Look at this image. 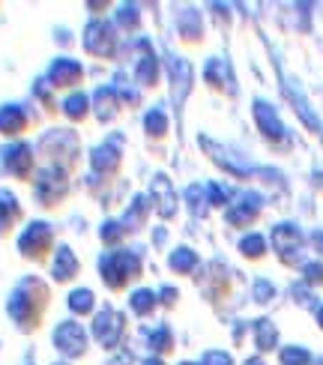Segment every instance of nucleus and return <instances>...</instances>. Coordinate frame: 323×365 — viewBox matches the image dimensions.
Masks as SVG:
<instances>
[{
	"label": "nucleus",
	"instance_id": "obj_19",
	"mask_svg": "<svg viewBox=\"0 0 323 365\" xmlns=\"http://www.w3.org/2000/svg\"><path fill=\"white\" fill-rule=\"evenodd\" d=\"M69 309H72L75 314L90 312V309H93V294L84 291V287H81V291H72V294H69Z\"/></svg>",
	"mask_w": 323,
	"mask_h": 365
},
{
	"label": "nucleus",
	"instance_id": "obj_17",
	"mask_svg": "<svg viewBox=\"0 0 323 365\" xmlns=\"http://www.w3.org/2000/svg\"><path fill=\"white\" fill-rule=\"evenodd\" d=\"M207 81L210 84H222V87L230 84V75H227V63H225V60H210V63H207Z\"/></svg>",
	"mask_w": 323,
	"mask_h": 365
},
{
	"label": "nucleus",
	"instance_id": "obj_2",
	"mask_svg": "<svg viewBox=\"0 0 323 365\" xmlns=\"http://www.w3.org/2000/svg\"><path fill=\"white\" fill-rule=\"evenodd\" d=\"M34 147L24 144V141H12L0 150V168L4 174L15 177V180H27L34 174Z\"/></svg>",
	"mask_w": 323,
	"mask_h": 365
},
{
	"label": "nucleus",
	"instance_id": "obj_22",
	"mask_svg": "<svg viewBox=\"0 0 323 365\" xmlns=\"http://www.w3.org/2000/svg\"><path fill=\"white\" fill-rule=\"evenodd\" d=\"M240 249L249 255V257H257V255H264V237H257V234H252V237H245L242 242H240Z\"/></svg>",
	"mask_w": 323,
	"mask_h": 365
},
{
	"label": "nucleus",
	"instance_id": "obj_3",
	"mask_svg": "<svg viewBox=\"0 0 323 365\" xmlns=\"http://www.w3.org/2000/svg\"><path fill=\"white\" fill-rule=\"evenodd\" d=\"M48 249H51V225L30 222L19 234V252H21V257H27V261H42Z\"/></svg>",
	"mask_w": 323,
	"mask_h": 365
},
{
	"label": "nucleus",
	"instance_id": "obj_31",
	"mask_svg": "<svg viewBox=\"0 0 323 365\" xmlns=\"http://www.w3.org/2000/svg\"><path fill=\"white\" fill-rule=\"evenodd\" d=\"M305 279H309V282H323V267L320 264L305 267Z\"/></svg>",
	"mask_w": 323,
	"mask_h": 365
},
{
	"label": "nucleus",
	"instance_id": "obj_13",
	"mask_svg": "<svg viewBox=\"0 0 323 365\" xmlns=\"http://www.w3.org/2000/svg\"><path fill=\"white\" fill-rule=\"evenodd\" d=\"M255 117H257V126L264 129V132L270 135V138L279 141L282 135H284V126H282V120L275 117L272 105H267V102H257V105H255Z\"/></svg>",
	"mask_w": 323,
	"mask_h": 365
},
{
	"label": "nucleus",
	"instance_id": "obj_27",
	"mask_svg": "<svg viewBox=\"0 0 323 365\" xmlns=\"http://www.w3.org/2000/svg\"><path fill=\"white\" fill-rule=\"evenodd\" d=\"M165 126H168V120H165L162 111H153V114L147 117V132H150V135H162Z\"/></svg>",
	"mask_w": 323,
	"mask_h": 365
},
{
	"label": "nucleus",
	"instance_id": "obj_4",
	"mask_svg": "<svg viewBox=\"0 0 323 365\" xmlns=\"http://www.w3.org/2000/svg\"><path fill=\"white\" fill-rule=\"evenodd\" d=\"M34 195L39 197L42 207H57L60 197L66 195V177L60 168H42L39 177H36V186H34Z\"/></svg>",
	"mask_w": 323,
	"mask_h": 365
},
{
	"label": "nucleus",
	"instance_id": "obj_37",
	"mask_svg": "<svg viewBox=\"0 0 323 365\" xmlns=\"http://www.w3.org/2000/svg\"><path fill=\"white\" fill-rule=\"evenodd\" d=\"M317 321H320V327H323V309H320V314H317Z\"/></svg>",
	"mask_w": 323,
	"mask_h": 365
},
{
	"label": "nucleus",
	"instance_id": "obj_30",
	"mask_svg": "<svg viewBox=\"0 0 323 365\" xmlns=\"http://www.w3.org/2000/svg\"><path fill=\"white\" fill-rule=\"evenodd\" d=\"M204 365H234V362H230V356L222 354V351H210V354L204 356Z\"/></svg>",
	"mask_w": 323,
	"mask_h": 365
},
{
	"label": "nucleus",
	"instance_id": "obj_28",
	"mask_svg": "<svg viewBox=\"0 0 323 365\" xmlns=\"http://www.w3.org/2000/svg\"><path fill=\"white\" fill-rule=\"evenodd\" d=\"M138 75H141L144 84H153V78H156V60H153L150 54L141 60V72H138Z\"/></svg>",
	"mask_w": 323,
	"mask_h": 365
},
{
	"label": "nucleus",
	"instance_id": "obj_8",
	"mask_svg": "<svg viewBox=\"0 0 323 365\" xmlns=\"http://www.w3.org/2000/svg\"><path fill=\"white\" fill-rule=\"evenodd\" d=\"M120 332H123V314L114 312V309H105L96 314V321H93V336L105 344V347H111L117 339H120Z\"/></svg>",
	"mask_w": 323,
	"mask_h": 365
},
{
	"label": "nucleus",
	"instance_id": "obj_36",
	"mask_svg": "<svg viewBox=\"0 0 323 365\" xmlns=\"http://www.w3.org/2000/svg\"><path fill=\"white\" fill-rule=\"evenodd\" d=\"M245 365H264V362H260V359H249V362H245Z\"/></svg>",
	"mask_w": 323,
	"mask_h": 365
},
{
	"label": "nucleus",
	"instance_id": "obj_38",
	"mask_svg": "<svg viewBox=\"0 0 323 365\" xmlns=\"http://www.w3.org/2000/svg\"><path fill=\"white\" fill-rule=\"evenodd\" d=\"M183 365H192V362H183Z\"/></svg>",
	"mask_w": 323,
	"mask_h": 365
},
{
	"label": "nucleus",
	"instance_id": "obj_1",
	"mask_svg": "<svg viewBox=\"0 0 323 365\" xmlns=\"http://www.w3.org/2000/svg\"><path fill=\"white\" fill-rule=\"evenodd\" d=\"M45 299H48V291L39 279H21L19 287L9 294L6 302V314L12 317V324L30 332L34 327H39V314L45 309Z\"/></svg>",
	"mask_w": 323,
	"mask_h": 365
},
{
	"label": "nucleus",
	"instance_id": "obj_5",
	"mask_svg": "<svg viewBox=\"0 0 323 365\" xmlns=\"http://www.w3.org/2000/svg\"><path fill=\"white\" fill-rule=\"evenodd\" d=\"M138 269H141V264H138V257L132 252H114L108 255L102 261V272H105V282L111 287H120L126 279L138 276Z\"/></svg>",
	"mask_w": 323,
	"mask_h": 365
},
{
	"label": "nucleus",
	"instance_id": "obj_7",
	"mask_svg": "<svg viewBox=\"0 0 323 365\" xmlns=\"http://www.w3.org/2000/svg\"><path fill=\"white\" fill-rule=\"evenodd\" d=\"M30 126V117L24 111V105H0V135H6V138H19L21 132H27Z\"/></svg>",
	"mask_w": 323,
	"mask_h": 365
},
{
	"label": "nucleus",
	"instance_id": "obj_18",
	"mask_svg": "<svg viewBox=\"0 0 323 365\" xmlns=\"http://www.w3.org/2000/svg\"><path fill=\"white\" fill-rule=\"evenodd\" d=\"M255 339H257V347L260 351H270V347H275V327L270 321H257L255 327Z\"/></svg>",
	"mask_w": 323,
	"mask_h": 365
},
{
	"label": "nucleus",
	"instance_id": "obj_11",
	"mask_svg": "<svg viewBox=\"0 0 323 365\" xmlns=\"http://www.w3.org/2000/svg\"><path fill=\"white\" fill-rule=\"evenodd\" d=\"M114 30H111V24H105V21H96V24H90L87 27V48L93 51V54H102V57H108L114 51Z\"/></svg>",
	"mask_w": 323,
	"mask_h": 365
},
{
	"label": "nucleus",
	"instance_id": "obj_23",
	"mask_svg": "<svg viewBox=\"0 0 323 365\" xmlns=\"http://www.w3.org/2000/svg\"><path fill=\"white\" fill-rule=\"evenodd\" d=\"M282 362L284 365H309V354H305L302 347H287V351H282Z\"/></svg>",
	"mask_w": 323,
	"mask_h": 365
},
{
	"label": "nucleus",
	"instance_id": "obj_34",
	"mask_svg": "<svg viewBox=\"0 0 323 365\" xmlns=\"http://www.w3.org/2000/svg\"><path fill=\"white\" fill-rule=\"evenodd\" d=\"M120 21H123V24H126V27H132V24H135V15H132V9H129V6H126V9H123V12H120Z\"/></svg>",
	"mask_w": 323,
	"mask_h": 365
},
{
	"label": "nucleus",
	"instance_id": "obj_24",
	"mask_svg": "<svg viewBox=\"0 0 323 365\" xmlns=\"http://www.w3.org/2000/svg\"><path fill=\"white\" fill-rule=\"evenodd\" d=\"M132 309H135L138 314H147V312L153 309V294H150V291H138V294H132Z\"/></svg>",
	"mask_w": 323,
	"mask_h": 365
},
{
	"label": "nucleus",
	"instance_id": "obj_10",
	"mask_svg": "<svg viewBox=\"0 0 323 365\" xmlns=\"http://www.w3.org/2000/svg\"><path fill=\"white\" fill-rule=\"evenodd\" d=\"M81 66L75 63V60H54L51 63V69H48V81L54 84V87H75L81 81Z\"/></svg>",
	"mask_w": 323,
	"mask_h": 365
},
{
	"label": "nucleus",
	"instance_id": "obj_32",
	"mask_svg": "<svg viewBox=\"0 0 323 365\" xmlns=\"http://www.w3.org/2000/svg\"><path fill=\"white\" fill-rule=\"evenodd\" d=\"M255 297H257L260 302H267V299L272 297V287H270L267 282H257V287H255Z\"/></svg>",
	"mask_w": 323,
	"mask_h": 365
},
{
	"label": "nucleus",
	"instance_id": "obj_6",
	"mask_svg": "<svg viewBox=\"0 0 323 365\" xmlns=\"http://www.w3.org/2000/svg\"><path fill=\"white\" fill-rule=\"evenodd\" d=\"M84 329L81 324L75 321H63L57 329H54V347L57 351H63L66 356H81L84 354Z\"/></svg>",
	"mask_w": 323,
	"mask_h": 365
},
{
	"label": "nucleus",
	"instance_id": "obj_16",
	"mask_svg": "<svg viewBox=\"0 0 323 365\" xmlns=\"http://www.w3.org/2000/svg\"><path fill=\"white\" fill-rule=\"evenodd\" d=\"M153 195H156V201H159V212H162V216H174V195H171V182H168L165 177H159L156 182H153Z\"/></svg>",
	"mask_w": 323,
	"mask_h": 365
},
{
	"label": "nucleus",
	"instance_id": "obj_26",
	"mask_svg": "<svg viewBox=\"0 0 323 365\" xmlns=\"http://www.w3.org/2000/svg\"><path fill=\"white\" fill-rule=\"evenodd\" d=\"M150 347L153 351H171V332L168 329H156L150 339Z\"/></svg>",
	"mask_w": 323,
	"mask_h": 365
},
{
	"label": "nucleus",
	"instance_id": "obj_33",
	"mask_svg": "<svg viewBox=\"0 0 323 365\" xmlns=\"http://www.w3.org/2000/svg\"><path fill=\"white\" fill-rule=\"evenodd\" d=\"M207 195L212 197V204H225V192L219 186H207Z\"/></svg>",
	"mask_w": 323,
	"mask_h": 365
},
{
	"label": "nucleus",
	"instance_id": "obj_25",
	"mask_svg": "<svg viewBox=\"0 0 323 365\" xmlns=\"http://www.w3.org/2000/svg\"><path fill=\"white\" fill-rule=\"evenodd\" d=\"M114 162H117V156H111V150H108V147H102V150H96V153H93V168H99V171H108Z\"/></svg>",
	"mask_w": 323,
	"mask_h": 365
},
{
	"label": "nucleus",
	"instance_id": "obj_35",
	"mask_svg": "<svg viewBox=\"0 0 323 365\" xmlns=\"http://www.w3.org/2000/svg\"><path fill=\"white\" fill-rule=\"evenodd\" d=\"M144 365H162V359H147Z\"/></svg>",
	"mask_w": 323,
	"mask_h": 365
},
{
	"label": "nucleus",
	"instance_id": "obj_14",
	"mask_svg": "<svg viewBox=\"0 0 323 365\" xmlns=\"http://www.w3.org/2000/svg\"><path fill=\"white\" fill-rule=\"evenodd\" d=\"M75 272H78V261H75V255L72 249H57L54 255V267H51V276L57 282H66V279H75Z\"/></svg>",
	"mask_w": 323,
	"mask_h": 365
},
{
	"label": "nucleus",
	"instance_id": "obj_12",
	"mask_svg": "<svg viewBox=\"0 0 323 365\" xmlns=\"http://www.w3.org/2000/svg\"><path fill=\"white\" fill-rule=\"evenodd\" d=\"M272 240H275V249H279V255L284 257V261H294V252L299 246L297 227L294 225H279L275 227V234H272Z\"/></svg>",
	"mask_w": 323,
	"mask_h": 365
},
{
	"label": "nucleus",
	"instance_id": "obj_9",
	"mask_svg": "<svg viewBox=\"0 0 323 365\" xmlns=\"http://www.w3.org/2000/svg\"><path fill=\"white\" fill-rule=\"evenodd\" d=\"M21 222V204L9 189H0V237H6Z\"/></svg>",
	"mask_w": 323,
	"mask_h": 365
},
{
	"label": "nucleus",
	"instance_id": "obj_29",
	"mask_svg": "<svg viewBox=\"0 0 323 365\" xmlns=\"http://www.w3.org/2000/svg\"><path fill=\"white\" fill-rule=\"evenodd\" d=\"M108 96H111V90H99V93H96V114L102 117V120H108V117H111V105H108Z\"/></svg>",
	"mask_w": 323,
	"mask_h": 365
},
{
	"label": "nucleus",
	"instance_id": "obj_20",
	"mask_svg": "<svg viewBox=\"0 0 323 365\" xmlns=\"http://www.w3.org/2000/svg\"><path fill=\"white\" fill-rule=\"evenodd\" d=\"M84 105H87V99H84L81 93H75V96H69V99L63 102V111H66L72 120H81V117H84Z\"/></svg>",
	"mask_w": 323,
	"mask_h": 365
},
{
	"label": "nucleus",
	"instance_id": "obj_15",
	"mask_svg": "<svg viewBox=\"0 0 323 365\" xmlns=\"http://www.w3.org/2000/svg\"><path fill=\"white\" fill-rule=\"evenodd\" d=\"M257 207H260V197L257 195H242V201L227 212V222L230 225H249L252 216L257 212Z\"/></svg>",
	"mask_w": 323,
	"mask_h": 365
},
{
	"label": "nucleus",
	"instance_id": "obj_21",
	"mask_svg": "<svg viewBox=\"0 0 323 365\" xmlns=\"http://www.w3.org/2000/svg\"><path fill=\"white\" fill-rule=\"evenodd\" d=\"M195 264H198V257H195V252H189V249H177L174 257H171V267H174V269H192Z\"/></svg>",
	"mask_w": 323,
	"mask_h": 365
}]
</instances>
